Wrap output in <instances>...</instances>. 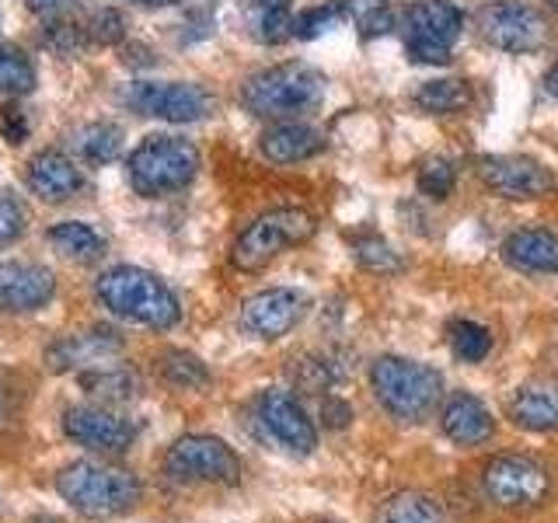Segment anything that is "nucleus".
I'll return each mask as SVG.
<instances>
[{
	"mask_svg": "<svg viewBox=\"0 0 558 523\" xmlns=\"http://www.w3.org/2000/svg\"><path fill=\"white\" fill-rule=\"evenodd\" d=\"M57 492L66 506L92 520H116L133 513L144 499V482L130 467L105 461H74L57 471Z\"/></svg>",
	"mask_w": 558,
	"mask_h": 523,
	"instance_id": "f257e3e1",
	"label": "nucleus"
},
{
	"mask_svg": "<svg viewBox=\"0 0 558 523\" xmlns=\"http://www.w3.org/2000/svg\"><path fill=\"white\" fill-rule=\"evenodd\" d=\"M95 293L101 307H109L116 318L144 325L154 331H168L182 321V301L161 276L140 266H116L98 276Z\"/></svg>",
	"mask_w": 558,
	"mask_h": 523,
	"instance_id": "f03ea898",
	"label": "nucleus"
},
{
	"mask_svg": "<svg viewBox=\"0 0 558 523\" xmlns=\"http://www.w3.org/2000/svg\"><path fill=\"white\" fill-rule=\"evenodd\" d=\"M371 391L395 423L418 426L444 401V377L429 363L388 353L371 363Z\"/></svg>",
	"mask_w": 558,
	"mask_h": 523,
	"instance_id": "7ed1b4c3",
	"label": "nucleus"
},
{
	"mask_svg": "<svg viewBox=\"0 0 558 523\" xmlns=\"http://www.w3.org/2000/svg\"><path fill=\"white\" fill-rule=\"evenodd\" d=\"M325 74L304 60L276 63L269 70H258L241 87V105L258 119H301L314 112L325 101Z\"/></svg>",
	"mask_w": 558,
	"mask_h": 523,
	"instance_id": "20e7f679",
	"label": "nucleus"
},
{
	"mask_svg": "<svg viewBox=\"0 0 558 523\" xmlns=\"http://www.w3.org/2000/svg\"><path fill=\"white\" fill-rule=\"evenodd\" d=\"M199 174V150L185 136L154 133L130 154V185L136 196L161 199L182 192Z\"/></svg>",
	"mask_w": 558,
	"mask_h": 523,
	"instance_id": "39448f33",
	"label": "nucleus"
},
{
	"mask_svg": "<svg viewBox=\"0 0 558 523\" xmlns=\"http://www.w3.org/2000/svg\"><path fill=\"white\" fill-rule=\"evenodd\" d=\"M318 234V217L301 206H279L269 214L255 217L238 234L231 248V266L241 272H262L272 258H279L290 248H301Z\"/></svg>",
	"mask_w": 558,
	"mask_h": 523,
	"instance_id": "423d86ee",
	"label": "nucleus"
},
{
	"mask_svg": "<svg viewBox=\"0 0 558 523\" xmlns=\"http://www.w3.org/2000/svg\"><path fill=\"white\" fill-rule=\"evenodd\" d=\"M464 32V14L453 0H412L401 11V42L412 63L447 66Z\"/></svg>",
	"mask_w": 558,
	"mask_h": 523,
	"instance_id": "0eeeda50",
	"label": "nucleus"
},
{
	"mask_svg": "<svg viewBox=\"0 0 558 523\" xmlns=\"http://www.w3.org/2000/svg\"><path fill=\"white\" fill-rule=\"evenodd\" d=\"M165 475L179 485H238L244 475V464L238 450L227 447L220 436L189 433L168 447Z\"/></svg>",
	"mask_w": 558,
	"mask_h": 523,
	"instance_id": "6e6552de",
	"label": "nucleus"
},
{
	"mask_svg": "<svg viewBox=\"0 0 558 523\" xmlns=\"http://www.w3.org/2000/svg\"><path fill=\"white\" fill-rule=\"evenodd\" d=\"M551 471L527 453H496L482 471V492L499 510H537L551 499Z\"/></svg>",
	"mask_w": 558,
	"mask_h": 523,
	"instance_id": "1a4fd4ad",
	"label": "nucleus"
},
{
	"mask_svg": "<svg viewBox=\"0 0 558 523\" xmlns=\"http://www.w3.org/2000/svg\"><path fill=\"white\" fill-rule=\"evenodd\" d=\"M475 28L482 39L510 57H527V52L545 49L548 22L537 8L523 0H493L475 11Z\"/></svg>",
	"mask_w": 558,
	"mask_h": 523,
	"instance_id": "9d476101",
	"label": "nucleus"
},
{
	"mask_svg": "<svg viewBox=\"0 0 558 523\" xmlns=\"http://www.w3.org/2000/svg\"><path fill=\"white\" fill-rule=\"evenodd\" d=\"M475 174L488 192H496L499 199L531 203L548 199L558 192V174L527 154H485L475 157Z\"/></svg>",
	"mask_w": 558,
	"mask_h": 523,
	"instance_id": "9b49d317",
	"label": "nucleus"
},
{
	"mask_svg": "<svg viewBox=\"0 0 558 523\" xmlns=\"http://www.w3.org/2000/svg\"><path fill=\"white\" fill-rule=\"evenodd\" d=\"M255 423L269 443L293 458H311L318 450V426L301 405V398L287 388H266L255 398Z\"/></svg>",
	"mask_w": 558,
	"mask_h": 523,
	"instance_id": "f8f14e48",
	"label": "nucleus"
},
{
	"mask_svg": "<svg viewBox=\"0 0 558 523\" xmlns=\"http://www.w3.org/2000/svg\"><path fill=\"white\" fill-rule=\"evenodd\" d=\"M122 105L165 122H199L214 112V95L189 81H133L122 92Z\"/></svg>",
	"mask_w": 558,
	"mask_h": 523,
	"instance_id": "ddd939ff",
	"label": "nucleus"
},
{
	"mask_svg": "<svg viewBox=\"0 0 558 523\" xmlns=\"http://www.w3.org/2000/svg\"><path fill=\"white\" fill-rule=\"evenodd\" d=\"M307 311H311L307 293L293 287H269V290L252 293L248 301L241 304L238 325L248 339L276 342L290 336V331L307 318Z\"/></svg>",
	"mask_w": 558,
	"mask_h": 523,
	"instance_id": "4468645a",
	"label": "nucleus"
},
{
	"mask_svg": "<svg viewBox=\"0 0 558 523\" xmlns=\"http://www.w3.org/2000/svg\"><path fill=\"white\" fill-rule=\"evenodd\" d=\"M63 433L84 450L126 453L136 443L140 426L112 405H74L63 412Z\"/></svg>",
	"mask_w": 558,
	"mask_h": 523,
	"instance_id": "2eb2a0df",
	"label": "nucleus"
},
{
	"mask_svg": "<svg viewBox=\"0 0 558 523\" xmlns=\"http://www.w3.org/2000/svg\"><path fill=\"white\" fill-rule=\"evenodd\" d=\"M57 296V276L39 262H0V311L28 314Z\"/></svg>",
	"mask_w": 558,
	"mask_h": 523,
	"instance_id": "dca6fc26",
	"label": "nucleus"
},
{
	"mask_svg": "<svg viewBox=\"0 0 558 523\" xmlns=\"http://www.w3.org/2000/svg\"><path fill=\"white\" fill-rule=\"evenodd\" d=\"M119 353H122V339L116 336V331L92 328V331H77V336H66L60 342H52L46 349V366L52 374L95 370V366H105Z\"/></svg>",
	"mask_w": 558,
	"mask_h": 523,
	"instance_id": "f3484780",
	"label": "nucleus"
},
{
	"mask_svg": "<svg viewBox=\"0 0 558 523\" xmlns=\"http://www.w3.org/2000/svg\"><path fill=\"white\" fill-rule=\"evenodd\" d=\"M440 429L453 447H482L496 436V418L488 412V405L482 398L458 391L444 401L440 409Z\"/></svg>",
	"mask_w": 558,
	"mask_h": 523,
	"instance_id": "a211bd4d",
	"label": "nucleus"
},
{
	"mask_svg": "<svg viewBox=\"0 0 558 523\" xmlns=\"http://www.w3.org/2000/svg\"><path fill=\"white\" fill-rule=\"evenodd\" d=\"M506 415L523 433H555L558 429V377H534L510 394Z\"/></svg>",
	"mask_w": 558,
	"mask_h": 523,
	"instance_id": "6ab92c4d",
	"label": "nucleus"
},
{
	"mask_svg": "<svg viewBox=\"0 0 558 523\" xmlns=\"http://www.w3.org/2000/svg\"><path fill=\"white\" fill-rule=\"evenodd\" d=\"M25 182L43 203H70V199L84 192L81 168L60 150H39V154H35L28 161Z\"/></svg>",
	"mask_w": 558,
	"mask_h": 523,
	"instance_id": "aec40b11",
	"label": "nucleus"
},
{
	"mask_svg": "<svg viewBox=\"0 0 558 523\" xmlns=\"http://www.w3.org/2000/svg\"><path fill=\"white\" fill-rule=\"evenodd\" d=\"M502 262L527 276H555L558 272V234L548 227H520L499 244Z\"/></svg>",
	"mask_w": 558,
	"mask_h": 523,
	"instance_id": "412c9836",
	"label": "nucleus"
},
{
	"mask_svg": "<svg viewBox=\"0 0 558 523\" xmlns=\"http://www.w3.org/2000/svg\"><path fill=\"white\" fill-rule=\"evenodd\" d=\"M325 147H328L325 133L318 126H311V122H296V119L276 122L272 130L258 136V150L272 165H301L318 157Z\"/></svg>",
	"mask_w": 558,
	"mask_h": 523,
	"instance_id": "4be33fe9",
	"label": "nucleus"
},
{
	"mask_svg": "<svg viewBox=\"0 0 558 523\" xmlns=\"http://www.w3.org/2000/svg\"><path fill=\"white\" fill-rule=\"evenodd\" d=\"M471 101H475V92L464 77H436L412 92V105L426 115H458Z\"/></svg>",
	"mask_w": 558,
	"mask_h": 523,
	"instance_id": "5701e85b",
	"label": "nucleus"
},
{
	"mask_svg": "<svg viewBox=\"0 0 558 523\" xmlns=\"http://www.w3.org/2000/svg\"><path fill=\"white\" fill-rule=\"evenodd\" d=\"M81 388L98 398L101 405H122V401H133L140 391H144V384L140 377L130 370V366H95V370H84L81 374Z\"/></svg>",
	"mask_w": 558,
	"mask_h": 523,
	"instance_id": "b1692460",
	"label": "nucleus"
},
{
	"mask_svg": "<svg viewBox=\"0 0 558 523\" xmlns=\"http://www.w3.org/2000/svg\"><path fill=\"white\" fill-rule=\"evenodd\" d=\"M374 523H447L444 506L426 492L415 488H401V492L388 496L374 513Z\"/></svg>",
	"mask_w": 558,
	"mask_h": 523,
	"instance_id": "393cba45",
	"label": "nucleus"
},
{
	"mask_svg": "<svg viewBox=\"0 0 558 523\" xmlns=\"http://www.w3.org/2000/svg\"><path fill=\"white\" fill-rule=\"evenodd\" d=\"M46 238L52 248L70 262H98L105 255V238L92 223H81V220H63L57 227H49Z\"/></svg>",
	"mask_w": 558,
	"mask_h": 523,
	"instance_id": "a878e982",
	"label": "nucleus"
},
{
	"mask_svg": "<svg viewBox=\"0 0 558 523\" xmlns=\"http://www.w3.org/2000/svg\"><path fill=\"white\" fill-rule=\"evenodd\" d=\"M293 0H252L248 4V25L252 35L266 46H279L293 35Z\"/></svg>",
	"mask_w": 558,
	"mask_h": 523,
	"instance_id": "bb28decb",
	"label": "nucleus"
},
{
	"mask_svg": "<svg viewBox=\"0 0 558 523\" xmlns=\"http://www.w3.org/2000/svg\"><path fill=\"white\" fill-rule=\"evenodd\" d=\"M157 374H161L168 388L179 391L209 388V366L196 353H189V349H168V353L157 356Z\"/></svg>",
	"mask_w": 558,
	"mask_h": 523,
	"instance_id": "cd10ccee",
	"label": "nucleus"
},
{
	"mask_svg": "<svg viewBox=\"0 0 558 523\" xmlns=\"http://www.w3.org/2000/svg\"><path fill=\"white\" fill-rule=\"evenodd\" d=\"M74 150L95 168L112 165L122 154V130L112 126V122H87L74 133Z\"/></svg>",
	"mask_w": 558,
	"mask_h": 523,
	"instance_id": "c85d7f7f",
	"label": "nucleus"
},
{
	"mask_svg": "<svg viewBox=\"0 0 558 523\" xmlns=\"http://www.w3.org/2000/svg\"><path fill=\"white\" fill-rule=\"evenodd\" d=\"M339 8L363 39H380V35H391L398 28L395 8L388 0H339Z\"/></svg>",
	"mask_w": 558,
	"mask_h": 523,
	"instance_id": "c756f323",
	"label": "nucleus"
},
{
	"mask_svg": "<svg viewBox=\"0 0 558 523\" xmlns=\"http://www.w3.org/2000/svg\"><path fill=\"white\" fill-rule=\"evenodd\" d=\"M447 342H450V353L453 360H461L468 366H475L482 360H488V353H493V331H488L485 325L471 321V318H458L450 321L447 328Z\"/></svg>",
	"mask_w": 558,
	"mask_h": 523,
	"instance_id": "7c9ffc66",
	"label": "nucleus"
},
{
	"mask_svg": "<svg viewBox=\"0 0 558 523\" xmlns=\"http://www.w3.org/2000/svg\"><path fill=\"white\" fill-rule=\"evenodd\" d=\"M349 248H353L356 266L366 269V272L391 276V272H398L401 266H405V262H401V255L395 252V244L388 238H380V234H371V231L349 238Z\"/></svg>",
	"mask_w": 558,
	"mask_h": 523,
	"instance_id": "2f4dec72",
	"label": "nucleus"
},
{
	"mask_svg": "<svg viewBox=\"0 0 558 523\" xmlns=\"http://www.w3.org/2000/svg\"><path fill=\"white\" fill-rule=\"evenodd\" d=\"M35 87V66L22 49L0 42V95H28Z\"/></svg>",
	"mask_w": 558,
	"mask_h": 523,
	"instance_id": "473e14b6",
	"label": "nucleus"
},
{
	"mask_svg": "<svg viewBox=\"0 0 558 523\" xmlns=\"http://www.w3.org/2000/svg\"><path fill=\"white\" fill-rule=\"evenodd\" d=\"M453 185H458V165H453L450 157L433 154L418 165V192H423L426 199L444 203L453 192Z\"/></svg>",
	"mask_w": 558,
	"mask_h": 523,
	"instance_id": "72a5a7b5",
	"label": "nucleus"
},
{
	"mask_svg": "<svg viewBox=\"0 0 558 523\" xmlns=\"http://www.w3.org/2000/svg\"><path fill=\"white\" fill-rule=\"evenodd\" d=\"M342 8L339 0H331V4H318V8H307L304 14L293 17V39L301 42H311V39H322V35H328L331 28H336L342 22Z\"/></svg>",
	"mask_w": 558,
	"mask_h": 523,
	"instance_id": "f704fd0d",
	"label": "nucleus"
},
{
	"mask_svg": "<svg viewBox=\"0 0 558 523\" xmlns=\"http://www.w3.org/2000/svg\"><path fill=\"white\" fill-rule=\"evenodd\" d=\"M84 28H87V39L95 46H119L126 39V14L116 8H101V11H95V17Z\"/></svg>",
	"mask_w": 558,
	"mask_h": 523,
	"instance_id": "c9c22d12",
	"label": "nucleus"
},
{
	"mask_svg": "<svg viewBox=\"0 0 558 523\" xmlns=\"http://www.w3.org/2000/svg\"><path fill=\"white\" fill-rule=\"evenodd\" d=\"M84 35L87 28L74 25V22H66V17H57V22H49L46 32H43V42L49 49H57V52H77L81 42H84Z\"/></svg>",
	"mask_w": 558,
	"mask_h": 523,
	"instance_id": "e433bc0d",
	"label": "nucleus"
},
{
	"mask_svg": "<svg viewBox=\"0 0 558 523\" xmlns=\"http://www.w3.org/2000/svg\"><path fill=\"white\" fill-rule=\"evenodd\" d=\"M25 234V209L14 199H0V248H8Z\"/></svg>",
	"mask_w": 558,
	"mask_h": 523,
	"instance_id": "4c0bfd02",
	"label": "nucleus"
},
{
	"mask_svg": "<svg viewBox=\"0 0 558 523\" xmlns=\"http://www.w3.org/2000/svg\"><path fill=\"white\" fill-rule=\"evenodd\" d=\"M22 415V388H14L11 377H0V433L17 423Z\"/></svg>",
	"mask_w": 558,
	"mask_h": 523,
	"instance_id": "58836bf2",
	"label": "nucleus"
},
{
	"mask_svg": "<svg viewBox=\"0 0 558 523\" xmlns=\"http://www.w3.org/2000/svg\"><path fill=\"white\" fill-rule=\"evenodd\" d=\"M0 130H4V139L8 144H22V139H28V115L17 109V105H4L0 109Z\"/></svg>",
	"mask_w": 558,
	"mask_h": 523,
	"instance_id": "ea45409f",
	"label": "nucleus"
},
{
	"mask_svg": "<svg viewBox=\"0 0 558 523\" xmlns=\"http://www.w3.org/2000/svg\"><path fill=\"white\" fill-rule=\"evenodd\" d=\"M322 418H325L328 429H345L349 423H353V409H349V401H342V398H325Z\"/></svg>",
	"mask_w": 558,
	"mask_h": 523,
	"instance_id": "a19ab883",
	"label": "nucleus"
},
{
	"mask_svg": "<svg viewBox=\"0 0 558 523\" xmlns=\"http://www.w3.org/2000/svg\"><path fill=\"white\" fill-rule=\"evenodd\" d=\"M70 4H74V0H28V8L39 11V14H57V11H63Z\"/></svg>",
	"mask_w": 558,
	"mask_h": 523,
	"instance_id": "79ce46f5",
	"label": "nucleus"
},
{
	"mask_svg": "<svg viewBox=\"0 0 558 523\" xmlns=\"http://www.w3.org/2000/svg\"><path fill=\"white\" fill-rule=\"evenodd\" d=\"M545 92H548L551 98H558V63L545 74Z\"/></svg>",
	"mask_w": 558,
	"mask_h": 523,
	"instance_id": "37998d69",
	"label": "nucleus"
},
{
	"mask_svg": "<svg viewBox=\"0 0 558 523\" xmlns=\"http://www.w3.org/2000/svg\"><path fill=\"white\" fill-rule=\"evenodd\" d=\"M133 4H144V8H171V4H182V0H133Z\"/></svg>",
	"mask_w": 558,
	"mask_h": 523,
	"instance_id": "c03bdc74",
	"label": "nucleus"
},
{
	"mask_svg": "<svg viewBox=\"0 0 558 523\" xmlns=\"http://www.w3.org/2000/svg\"><path fill=\"white\" fill-rule=\"evenodd\" d=\"M548 8H555V11H558V0H548Z\"/></svg>",
	"mask_w": 558,
	"mask_h": 523,
	"instance_id": "a18cd8bd",
	"label": "nucleus"
},
{
	"mask_svg": "<svg viewBox=\"0 0 558 523\" xmlns=\"http://www.w3.org/2000/svg\"><path fill=\"white\" fill-rule=\"evenodd\" d=\"M318 523H342V520H318Z\"/></svg>",
	"mask_w": 558,
	"mask_h": 523,
	"instance_id": "49530a36",
	"label": "nucleus"
}]
</instances>
